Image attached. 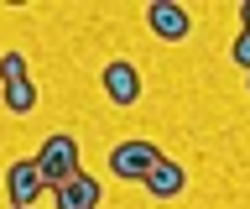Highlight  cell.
<instances>
[{
	"instance_id": "6da1fadb",
	"label": "cell",
	"mask_w": 250,
	"mask_h": 209,
	"mask_svg": "<svg viewBox=\"0 0 250 209\" xmlns=\"http://www.w3.org/2000/svg\"><path fill=\"white\" fill-rule=\"evenodd\" d=\"M37 173H42V183L47 188H58V183H68V178H78L83 173V162H78V141L73 136H47L42 141V152H37Z\"/></svg>"
},
{
	"instance_id": "7a4b0ae2",
	"label": "cell",
	"mask_w": 250,
	"mask_h": 209,
	"mask_svg": "<svg viewBox=\"0 0 250 209\" xmlns=\"http://www.w3.org/2000/svg\"><path fill=\"white\" fill-rule=\"evenodd\" d=\"M156 162H162V146L156 141H120L115 152H109V167H115L120 183H146Z\"/></svg>"
},
{
	"instance_id": "3957f363",
	"label": "cell",
	"mask_w": 250,
	"mask_h": 209,
	"mask_svg": "<svg viewBox=\"0 0 250 209\" xmlns=\"http://www.w3.org/2000/svg\"><path fill=\"white\" fill-rule=\"evenodd\" d=\"M146 26H151L162 42H183V37L193 32V16H188V5H177V0H151V5H146Z\"/></svg>"
},
{
	"instance_id": "277c9868",
	"label": "cell",
	"mask_w": 250,
	"mask_h": 209,
	"mask_svg": "<svg viewBox=\"0 0 250 209\" xmlns=\"http://www.w3.org/2000/svg\"><path fill=\"white\" fill-rule=\"evenodd\" d=\"M42 173H37V157H21L11 162V173H5V193H11L16 209H37V199H42Z\"/></svg>"
},
{
	"instance_id": "5b68a950",
	"label": "cell",
	"mask_w": 250,
	"mask_h": 209,
	"mask_svg": "<svg viewBox=\"0 0 250 209\" xmlns=\"http://www.w3.org/2000/svg\"><path fill=\"white\" fill-rule=\"evenodd\" d=\"M99 204H104V188L89 173H78V178H68V183L52 188V209H99Z\"/></svg>"
},
{
	"instance_id": "8992f818",
	"label": "cell",
	"mask_w": 250,
	"mask_h": 209,
	"mask_svg": "<svg viewBox=\"0 0 250 209\" xmlns=\"http://www.w3.org/2000/svg\"><path fill=\"white\" fill-rule=\"evenodd\" d=\"M99 84H104V94L115 99V105H136V99H141V73H136V63H125V58L104 63Z\"/></svg>"
},
{
	"instance_id": "52a82bcc",
	"label": "cell",
	"mask_w": 250,
	"mask_h": 209,
	"mask_svg": "<svg viewBox=\"0 0 250 209\" xmlns=\"http://www.w3.org/2000/svg\"><path fill=\"white\" fill-rule=\"evenodd\" d=\"M183 188H188V167L172 162V157H162L151 167V178H146V193H151V199H177Z\"/></svg>"
},
{
	"instance_id": "ba28073f",
	"label": "cell",
	"mask_w": 250,
	"mask_h": 209,
	"mask_svg": "<svg viewBox=\"0 0 250 209\" xmlns=\"http://www.w3.org/2000/svg\"><path fill=\"white\" fill-rule=\"evenodd\" d=\"M0 99H5V110H11V115H26V110H37V84H31V79L5 84V89H0Z\"/></svg>"
},
{
	"instance_id": "9c48e42d",
	"label": "cell",
	"mask_w": 250,
	"mask_h": 209,
	"mask_svg": "<svg viewBox=\"0 0 250 209\" xmlns=\"http://www.w3.org/2000/svg\"><path fill=\"white\" fill-rule=\"evenodd\" d=\"M21 79H31L26 58H21V52H0V89H5V84H21Z\"/></svg>"
},
{
	"instance_id": "30bf717a",
	"label": "cell",
	"mask_w": 250,
	"mask_h": 209,
	"mask_svg": "<svg viewBox=\"0 0 250 209\" xmlns=\"http://www.w3.org/2000/svg\"><path fill=\"white\" fill-rule=\"evenodd\" d=\"M229 58H234V63H240V68H245V73H250V32H240V37H234Z\"/></svg>"
},
{
	"instance_id": "8fae6325",
	"label": "cell",
	"mask_w": 250,
	"mask_h": 209,
	"mask_svg": "<svg viewBox=\"0 0 250 209\" xmlns=\"http://www.w3.org/2000/svg\"><path fill=\"white\" fill-rule=\"evenodd\" d=\"M240 32H250V0L240 5Z\"/></svg>"
},
{
	"instance_id": "7c38bea8",
	"label": "cell",
	"mask_w": 250,
	"mask_h": 209,
	"mask_svg": "<svg viewBox=\"0 0 250 209\" xmlns=\"http://www.w3.org/2000/svg\"><path fill=\"white\" fill-rule=\"evenodd\" d=\"M245 89H250V84H245Z\"/></svg>"
}]
</instances>
